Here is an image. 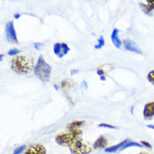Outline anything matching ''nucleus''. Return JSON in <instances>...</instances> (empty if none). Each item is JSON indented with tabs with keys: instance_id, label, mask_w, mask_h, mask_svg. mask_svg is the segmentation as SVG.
I'll list each match as a JSON object with an SVG mask.
<instances>
[{
	"instance_id": "1",
	"label": "nucleus",
	"mask_w": 154,
	"mask_h": 154,
	"mask_svg": "<svg viewBox=\"0 0 154 154\" xmlns=\"http://www.w3.org/2000/svg\"><path fill=\"white\" fill-rule=\"evenodd\" d=\"M33 62L30 58L23 55H17L11 61V69L19 74H27L32 71Z\"/></svg>"
},
{
	"instance_id": "2",
	"label": "nucleus",
	"mask_w": 154,
	"mask_h": 154,
	"mask_svg": "<svg viewBox=\"0 0 154 154\" xmlns=\"http://www.w3.org/2000/svg\"><path fill=\"white\" fill-rule=\"evenodd\" d=\"M35 74L41 81L46 83L51 79V67L45 61L43 57H40L38 59L37 63L35 66Z\"/></svg>"
},
{
	"instance_id": "3",
	"label": "nucleus",
	"mask_w": 154,
	"mask_h": 154,
	"mask_svg": "<svg viewBox=\"0 0 154 154\" xmlns=\"http://www.w3.org/2000/svg\"><path fill=\"white\" fill-rule=\"evenodd\" d=\"M82 131H67L66 132L58 134L56 137V142L60 146H70L73 143L78 142L81 139Z\"/></svg>"
},
{
	"instance_id": "4",
	"label": "nucleus",
	"mask_w": 154,
	"mask_h": 154,
	"mask_svg": "<svg viewBox=\"0 0 154 154\" xmlns=\"http://www.w3.org/2000/svg\"><path fill=\"white\" fill-rule=\"evenodd\" d=\"M69 148L72 154H88L93 151V147L83 142L82 139L73 143L69 146Z\"/></svg>"
},
{
	"instance_id": "5",
	"label": "nucleus",
	"mask_w": 154,
	"mask_h": 154,
	"mask_svg": "<svg viewBox=\"0 0 154 154\" xmlns=\"http://www.w3.org/2000/svg\"><path fill=\"white\" fill-rule=\"evenodd\" d=\"M131 146L142 147V145L137 142L131 141L130 139H125L123 142H121V143H119V144H117V145H114V146H109V147L105 148V152H116L124 150V149H126V148H128V147H131Z\"/></svg>"
},
{
	"instance_id": "6",
	"label": "nucleus",
	"mask_w": 154,
	"mask_h": 154,
	"mask_svg": "<svg viewBox=\"0 0 154 154\" xmlns=\"http://www.w3.org/2000/svg\"><path fill=\"white\" fill-rule=\"evenodd\" d=\"M5 35H6V39L8 42H11L14 44L18 43L16 31H15L14 25L12 21L7 23V25L5 26Z\"/></svg>"
},
{
	"instance_id": "7",
	"label": "nucleus",
	"mask_w": 154,
	"mask_h": 154,
	"mask_svg": "<svg viewBox=\"0 0 154 154\" xmlns=\"http://www.w3.org/2000/svg\"><path fill=\"white\" fill-rule=\"evenodd\" d=\"M69 51H70V48L66 43H56L53 46L54 54L57 57H58L59 58H62L64 56H66Z\"/></svg>"
},
{
	"instance_id": "8",
	"label": "nucleus",
	"mask_w": 154,
	"mask_h": 154,
	"mask_svg": "<svg viewBox=\"0 0 154 154\" xmlns=\"http://www.w3.org/2000/svg\"><path fill=\"white\" fill-rule=\"evenodd\" d=\"M24 154H46V150L42 144H32L25 148Z\"/></svg>"
},
{
	"instance_id": "9",
	"label": "nucleus",
	"mask_w": 154,
	"mask_h": 154,
	"mask_svg": "<svg viewBox=\"0 0 154 154\" xmlns=\"http://www.w3.org/2000/svg\"><path fill=\"white\" fill-rule=\"evenodd\" d=\"M122 44L124 45V47H125V50L129 51H132V52L137 53V54H142V51L141 50V48L133 41H131L130 39H125V40L123 41Z\"/></svg>"
},
{
	"instance_id": "10",
	"label": "nucleus",
	"mask_w": 154,
	"mask_h": 154,
	"mask_svg": "<svg viewBox=\"0 0 154 154\" xmlns=\"http://www.w3.org/2000/svg\"><path fill=\"white\" fill-rule=\"evenodd\" d=\"M154 116V102H149L145 104L143 109V118L145 120H151Z\"/></svg>"
},
{
	"instance_id": "11",
	"label": "nucleus",
	"mask_w": 154,
	"mask_h": 154,
	"mask_svg": "<svg viewBox=\"0 0 154 154\" xmlns=\"http://www.w3.org/2000/svg\"><path fill=\"white\" fill-rule=\"evenodd\" d=\"M108 145V141L104 136H100V137L96 140L94 143V148L95 149H103L105 148L106 146Z\"/></svg>"
},
{
	"instance_id": "12",
	"label": "nucleus",
	"mask_w": 154,
	"mask_h": 154,
	"mask_svg": "<svg viewBox=\"0 0 154 154\" xmlns=\"http://www.w3.org/2000/svg\"><path fill=\"white\" fill-rule=\"evenodd\" d=\"M84 125L83 121H75L69 123L67 125V131H80L81 127Z\"/></svg>"
},
{
	"instance_id": "13",
	"label": "nucleus",
	"mask_w": 154,
	"mask_h": 154,
	"mask_svg": "<svg viewBox=\"0 0 154 154\" xmlns=\"http://www.w3.org/2000/svg\"><path fill=\"white\" fill-rule=\"evenodd\" d=\"M118 33H119V30L117 29H113L112 33H111V41H112L114 46L117 47V48H121V45H122V42L120 40L119 38V35H118Z\"/></svg>"
},
{
	"instance_id": "14",
	"label": "nucleus",
	"mask_w": 154,
	"mask_h": 154,
	"mask_svg": "<svg viewBox=\"0 0 154 154\" xmlns=\"http://www.w3.org/2000/svg\"><path fill=\"white\" fill-rule=\"evenodd\" d=\"M146 79H147V81L149 83H151L152 85H154V70L148 72V74L146 76Z\"/></svg>"
},
{
	"instance_id": "15",
	"label": "nucleus",
	"mask_w": 154,
	"mask_h": 154,
	"mask_svg": "<svg viewBox=\"0 0 154 154\" xmlns=\"http://www.w3.org/2000/svg\"><path fill=\"white\" fill-rule=\"evenodd\" d=\"M98 42H99V44H98V45H96V46H94L96 49H100V48H101L102 46H104V39L102 37V36H101V37L99 38V40H98Z\"/></svg>"
},
{
	"instance_id": "16",
	"label": "nucleus",
	"mask_w": 154,
	"mask_h": 154,
	"mask_svg": "<svg viewBox=\"0 0 154 154\" xmlns=\"http://www.w3.org/2000/svg\"><path fill=\"white\" fill-rule=\"evenodd\" d=\"M146 3H147L146 5H147L148 8L152 12L154 10V0H148V1H146Z\"/></svg>"
},
{
	"instance_id": "17",
	"label": "nucleus",
	"mask_w": 154,
	"mask_h": 154,
	"mask_svg": "<svg viewBox=\"0 0 154 154\" xmlns=\"http://www.w3.org/2000/svg\"><path fill=\"white\" fill-rule=\"evenodd\" d=\"M26 148V146L24 145V146H19L18 148H16L15 150H14V153L13 154H20L23 151H25V149Z\"/></svg>"
},
{
	"instance_id": "18",
	"label": "nucleus",
	"mask_w": 154,
	"mask_h": 154,
	"mask_svg": "<svg viewBox=\"0 0 154 154\" xmlns=\"http://www.w3.org/2000/svg\"><path fill=\"white\" fill-rule=\"evenodd\" d=\"M18 53H20V50H18V49H12V50H10L8 51V55H10V56H17Z\"/></svg>"
},
{
	"instance_id": "19",
	"label": "nucleus",
	"mask_w": 154,
	"mask_h": 154,
	"mask_svg": "<svg viewBox=\"0 0 154 154\" xmlns=\"http://www.w3.org/2000/svg\"><path fill=\"white\" fill-rule=\"evenodd\" d=\"M141 143H142V146H146V147H147L148 149H152V145H151L150 143H149L148 142H146V141H142Z\"/></svg>"
},
{
	"instance_id": "20",
	"label": "nucleus",
	"mask_w": 154,
	"mask_h": 154,
	"mask_svg": "<svg viewBox=\"0 0 154 154\" xmlns=\"http://www.w3.org/2000/svg\"><path fill=\"white\" fill-rule=\"evenodd\" d=\"M99 126H100V127H107V128H109V129H116V126L109 125V124H100Z\"/></svg>"
},
{
	"instance_id": "21",
	"label": "nucleus",
	"mask_w": 154,
	"mask_h": 154,
	"mask_svg": "<svg viewBox=\"0 0 154 154\" xmlns=\"http://www.w3.org/2000/svg\"><path fill=\"white\" fill-rule=\"evenodd\" d=\"M147 127H148V128H151V129H154V125H147Z\"/></svg>"
},
{
	"instance_id": "22",
	"label": "nucleus",
	"mask_w": 154,
	"mask_h": 154,
	"mask_svg": "<svg viewBox=\"0 0 154 154\" xmlns=\"http://www.w3.org/2000/svg\"><path fill=\"white\" fill-rule=\"evenodd\" d=\"M138 154H149V153H147V152H140V153H138Z\"/></svg>"
}]
</instances>
